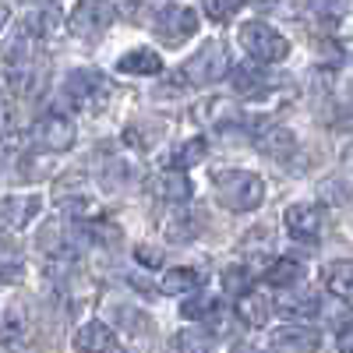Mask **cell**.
Wrapping results in <instances>:
<instances>
[{
  "mask_svg": "<svg viewBox=\"0 0 353 353\" xmlns=\"http://www.w3.org/2000/svg\"><path fill=\"white\" fill-rule=\"evenodd\" d=\"M32 141L46 152H68L74 145V124L64 113H46L43 121H36L32 128Z\"/></svg>",
  "mask_w": 353,
  "mask_h": 353,
  "instance_id": "obj_9",
  "label": "cell"
},
{
  "mask_svg": "<svg viewBox=\"0 0 353 353\" xmlns=\"http://www.w3.org/2000/svg\"><path fill=\"white\" fill-rule=\"evenodd\" d=\"M318 346H321V332L311 325H279L272 332L276 353H314Z\"/></svg>",
  "mask_w": 353,
  "mask_h": 353,
  "instance_id": "obj_10",
  "label": "cell"
},
{
  "mask_svg": "<svg viewBox=\"0 0 353 353\" xmlns=\"http://www.w3.org/2000/svg\"><path fill=\"white\" fill-rule=\"evenodd\" d=\"M134 258L145 265V269H159V265H163V251L152 248V244H138L134 248Z\"/></svg>",
  "mask_w": 353,
  "mask_h": 353,
  "instance_id": "obj_30",
  "label": "cell"
},
{
  "mask_svg": "<svg viewBox=\"0 0 353 353\" xmlns=\"http://www.w3.org/2000/svg\"><path fill=\"white\" fill-rule=\"evenodd\" d=\"M205 223H209V219H205L201 209H176L163 223V233H166V241H173V244H191L194 237H201Z\"/></svg>",
  "mask_w": 353,
  "mask_h": 353,
  "instance_id": "obj_12",
  "label": "cell"
},
{
  "mask_svg": "<svg viewBox=\"0 0 353 353\" xmlns=\"http://www.w3.org/2000/svg\"><path fill=\"white\" fill-rule=\"evenodd\" d=\"M117 71H121V74H134V78H152V74L163 71V61H159L156 50L138 46V50L124 53L121 61H117Z\"/></svg>",
  "mask_w": 353,
  "mask_h": 353,
  "instance_id": "obj_15",
  "label": "cell"
},
{
  "mask_svg": "<svg viewBox=\"0 0 353 353\" xmlns=\"http://www.w3.org/2000/svg\"><path fill=\"white\" fill-rule=\"evenodd\" d=\"M216 311V301L212 297H205V293H194V297L181 301V318L194 321V318H209Z\"/></svg>",
  "mask_w": 353,
  "mask_h": 353,
  "instance_id": "obj_26",
  "label": "cell"
},
{
  "mask_svg": "<svg viewBox=\"0 0 353 353\" xmlns=\"http://www.w3.org/2000/svg\"><path fill=\"white\" fill-rule=\"evenodd\" d=\"M272 318V301L258 290H248L237 297V321H244L248 329H261Z\"/></svg>",
  "mask_w": 353,
  "mask_h": 353,
  "instance_id": "obj_14",
  "label": "cell"
},
{
  "mask_svg": "<svg viewBox=\"0 0 353 353\" xmlns=\"http://www.w3.org/2000/svg\"><path fill=\"white\" fill-rule=\"evenodd\" d=\"M241 4H244V0H205V14H209L212 21H230L233 14H237L241 11Z\"/></svg>",
  "mask_w": 353,
  "mask_h": 353,
  "instance_id": "obj_27",
  "label": "cell"
},
{
  "mask_svg": "<svg viewBox=\"0 0 353 353\" xmlns=\"http://www.w3.org/2000/svg\"><path fill=\"white\" fill-rule=\"evenodd\" d=\"M25 336V311L21 307H8L0 314V343H18Z\"/></svg>",
  "mask_w": 353,
  "mask_h": 353,
  "instance_id": "obj_23",
  "label": "cell"
},
{
  "mask_svg": "<svg viewBox=\"0 0 353 353\" xmlns=\"http://www.w3.org/2000/svg\"><path fill=\"white\" fill-rule=\"evenodd\" d=\"M251 4H258V8H272L276 0H251Z\"/></svg>",
  "mask_w": 353,
  "mask_h": 353,
  "instance_id": "obj_35",
  "label": "cell"
},
{
  "mask_svg": "<svg viewBox=\"0 0 353 353\" xmlns=\"http://www.w3.org/2000/svg\"><path fill=\"white\" fill-rule=\"evenodd\" d=\"M201 286V276L194 272V269H170L166 276H163V283H159V290L163 293H170V297H184V293H194Z\"/></svg>",
  "mask_w": 353,
  "mask_h": 353,
  "instance_id": "obj_20",
  "label": "cell"
},
{
  "mask_svg": "<svg viewBox=\"0 0 353 353\" xmlns=\"http://www.w3.org/2000/svg\"><path fill=\"white\" fill-rule=\"evenodd\" d=\"M8 85L21 99H36L46 88V68L39 64L32 43H28V32L14 46H8Z\"/></svg>",
  "mask_w": 353,
  "mask_h": 353,
  "instance_id": "obj_1",
  "label": "cell"
},
{
  "mask_svg": "<svg viewBox=\"0 0 353 353\" xmlns=\"http://www.w3.org/2000/svg\"><path fill=\"white\" fill-rule=\"evenodd\" d=\"M304 269H301V261H293V258H279L269 272H265V279H269L272 286H293V283H301Z\"/></svg>",
  "mask_w": 353,
  "mask_h": 353,
  "instance_id": "obj_22",
  "label": "cell"
},
{
  "mask_svg": "<svg viewBox=\"0 0 353 353\" xmlns=\"http://www.w3.org/2000/svg\"><path fill=\"white\" fill-rule=\"evenodd\" d=\"M152 28L166 46H181L198 32V14L191 8H166L163 14H156Z\"/></svg>",
  "mask_w": 353,
  "mask_h": 353,
  "instance_id": "obj_8",
  "label": "cell"
},
{
  "mask_svg": "<svg viewBox=\"0 0 353 353\" xmlns=\"http://www.w3.org/2000/svg\"><path fill=\"white\" fill-rule=\"evenodd\" d=\"M113 21H117V8L110 0H78L68 18V28L78 39H99Z\"/></svg>",
  "mask_w": 353,
  "mask_h": 353,
  "instance_id": "obj_5",
  "label": "cell"
},
{
  "mask_svg": "<svg viewBox=\"0 0 353 353\" xmlns=\"http://www.w3.org/2000/svg\"><path fill=\"white\" fill-rule=\"evenodd\" d=\"M8 18H11V11H8L4 4H0V28H4V25H8Z\"/></svg>",
  "mask_w": 353,
  "mask_h": 353,
  "instance_id": "obj_34",
  "label": "cell"
},
{
  "mask_svg": "<svg viewBox=\"0 0 353 353\" xmlns=\"http://www.w3.org/2000/svg\"><path fill=\"white\" fill-rule=\"evenodd\" d=\"M39 212H43L39 194H11V198L0 201V223L11 226V230H25Z\"/></svg>",
  "mask_w": 353,
  "mask_h": 353,
  "instance_id": "obj_11",
  "label": "cell"
},
{
  "mask_svg": "<svg viewBox=\"0 0 353 353\" xmlns=\"http://www.w3.org/2000/svg\"><path fill=\"white\" fill-rule=\"evenodd\" d=\"M176 350L181 353H212V336L201 329H184L176 336Z\"/></svg>",
  "mask_w": 353,
  "mask_h": 353,
  "instance_id": "obj_25",
  "label": "cell"
},
{
  "mask_svg": "<svg viewBox=\"0 0 353 353\" xmlns=\"http://www.w3.org/2000/svg\"><path fill=\"white\" fill-rule=\"evenodd\" d=\"M339 353H353V318L339 325Z\"/></svg>",
  "mask_w": 353,
  "mask_h": 353,
  "instance_id": "obj_32",
  "label": "cell"
},
{
  "mask_svg": "<svg viewBox=\"0 0 353 353\" xmlns=\"http://www.w3.org/2000/svg\"><path fill=\"white\" fill-rule=\"evenodd\" d=\"M181 74H184V81H191V85H216V81H223V78L230 74V57H226L223 43L201 46L191 61H184Z\"/></svg>",
  "mask_w": 353,
  "mask_h": 353,
  "instance_id": "obj_6",
  "label": "cell"
},
{
  "mask_svg": "<svg viewBox=\"0 0 353 353\" xmlns=\"http://www.w3.org/2000/svg\"><path fill=\"white\" fill-rule=\"evenodd\" d=\"M283 223H286V233L293 241L314 244L321 237V230H325V212H321L318 205H311V201H297V205H290V209H286Z\"/></svg>",
  "mask_w": 353,
  "mask_h": 353,
  "instance_id": "obj_7",
  "label": "cell"
},
{
  "mask_svg": "<svg viewBox=\"0 0 353 353\" xmlns=\"http://www.w3.org/2000/svg\"><path fill=\"white\" fill-rule=\"evenodd\" d=\"M230 78H233V92H241V96H258V92H265V85H269V78L254 68H237Z\"/></svg>",
  "mask_w": 353,
  "mask_h": 353,
  "instance_id": "obj_21",
  "label": "cell"
},
{
  "mask_svg": "<svg viewBox=\"0 0 353 353\" xmlns=\"http://www.w3.org/2000/svg\"><path fill=\"white\" fill-rule=\"evenodd\" d=\"M74 353H113V332L103 321H85L74 336Z\"/></svg>",
  "mask_w": 353,
  "mask_h": 353,
  "instance_id": "obj_17",
  "label": "cell"
},
{
  "mask_svg": "<svg viewBox=\"0 0 353 353\" xmlns=\"http://www.w3.org/2000/svg\"><path fill=\"white\" fill-rule=\"evenodd\" d=\"M152 191H156L163 201H170V205H181V201H188V198H191L194 184H191V176H188L184 170L170 166V170H163V173L156 176V181H152Z\"/></svg>",
  "mask_w": 353,
  "mask_h": 353,
  "instance_id": "obj_13",
  "label": "cell"
},
{
  "mask_svg": "<svg viewBox=\"0 0 353 353\" xmlns=\"http://www.w3.org/2000/svg\"><path fill=\"white\" fill-rule=\"evenodd\" d=\"M205 325H212V332H230V311L216 304V311L205 318Z\"/></svg>",
  "mask_w": 353,
  "mask_h": 353,
  "instance_id": "obj_31",
  "label": "cell"
},
{
  "mask_svg": "<svg viewBox=\"0 0 353 353\" xmlns=\"http://www.w3.org/2000/svg\"><path fill=\"white\" fill-rule=\"evenodd\" d=\"M14 128H18V113H14V106H11L8 99H0V141H11Z\"/></svg>",
  "mask_w": 353,
  "mask_h": 353,
  "instance_id": "obj_29",
  "label": "cell"
},
{
  "mask_svg": "<svg viewBox=\"0 0 353 353\" xmlns=\"http://www.w3.org/2000/svg\"><path fill=\"white\" fill-rule=\"evenodd\" d=\"M110 92H113L110 78L99 74V71H88V68L71 71L68 81H64V99H68L74 110H99V106L110 99Z\"/></svg>",
  "mask_w": 353,
  "mask_h": 353,
  "instance_id": "obj_4",
  "label": "cell"
},
{
  "mask_svg": "<svg viewBox=\"0 0 353 353\" xmlns=\"http://www.w3.org/2000/svg\"><path fill=\"white\" fill-rule=\"evenodd\" d=\"M237 353H258V350H237Z\"/></svg>",
  "mask_w": 353,
  "mask_h": 353,
  "instance_id": "obj_36",
  "label": "cell"
},
{
  "mask_svg": "<svg viewBox=\"0 0 353 353\" xmlns=\"http://www.w3.org/2000/svg\"><path fill=\"white\" fill-rule=\"evenodd\" d=\"M201 156H205V138H194V141L181 145V149L173 152V166H176V170H181V166H194Z\"/></svg>",
  "mask_w": 353,
  "mask_h": 353,
  "instance_id": "obj_28",
  "label": "cell"
},
{
  "mask_svg": "<svg viewBox=\"0 0 353 353\" xmlns=\"http://www.w3.org/2000/svg\"><path fill=\"white\" fill-rule=\"evenodd\" d=\"M241 46L248 50L251 61L258 64H279L290 57V43L283 32H276L272 25H265V21H248L241 28Z\"/></svg>",
  "mask_w": 353,
  "mask_h": 353,
  "instance_id": "obj_3",
  "label": "cell"
},
{
  "mask_svg": "<svg viewBox=\"0 0 353 353\" xmlns=\"http://www.w3.org/2000/svg\"><path fill=\"white\" fill-rule=\"evenodd\" d=\"M258 149L265 156H272V159H290L293 152H297V138H293V131L272 124V128H261L258 131Z\"/></svg>",
  "mask_w": 353,
  "mask_h": 353,
  "instance_id": "obj_16",
  "label": "cell"
},
{
  "mask_svg": "<svg viewBox=\"0 0 353 353\" xmlns=\"http://www.w3.org/2000/svg\"><path fill=\"white\" fill-rule=\"evenodd\" d=\"M78 237L92 241V244H103V248H117V244L124 241V230L117 226L113 219H103V216H96V219H88V223L78 230Z\"/></svg>",
  "mask_w": 353,
  "mask_h": 353,
  "instance_id": "obj_19",
  "label": "cell"
},
{
  "mask_svg": "<svg viewBox=\"0 0 353 353\" xmlns=\"http://www.w3.org/2000/svg\"><path fill=\"white\" fill-rule=\"evenodd\" d=\"M223 290L237 293V297L248 293L251 290V269H248V265H226V269H223Z\"/></svg>",
  "mask_w": 353,
  "mask_h": 353,
  "instance_id": "obj_24",
  "label": "cell"
},
{
  "mask_svg": "<svg viewBox=\"0 0 353 353\" xmlns=\"http://www.w3.org/2000/svg\"><path fill=\"white\" fill-rule=\"evenodd\" d=\"M216 198L230 212H251L265 201V181L251 170H223L216 173Z\"/></svg>",
  "mask_w": 353,
  "mask_h": 353,
  "instance_id": "obj_2",
  "label": "cell"
},
{
  "mask_svg": "<svg viewBox=\"0 0 353 353\" xmlns=\"http://www.w3.org/2000/svg\"><path fill=\"white\" fill-rule=\"evenodd\" d=\"M321 279H325V290L332 293V297H339V301H350V304H353V261H350V258L332 261Z\"/></svg>",
  "mask_w": 353,
  "mask_h": 353,
  "instance_id": "obj_18",
  "label": "cell"
},
{
  "mask_svg": "<svg viewBox=\"0 0 353 353\" xmlns=\"http://www.w3.org/2000/svg\"><path fill=\"white\" fill-rule=\"evenodd\" d=\"M21 4H28V8H46V4H53V0H21Z\"/></svg>",
  "mask_w": 353,
  "mask_h": 353,
  "instance_id": "obj_33",
  "label": "cell"
}]
</instances>
